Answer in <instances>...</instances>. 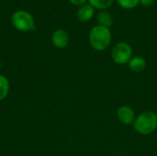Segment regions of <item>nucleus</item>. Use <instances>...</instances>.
<instances>
[{
    "label": "nucleus",
    "mask_w": 157,
    "mask_h": 156,
    "mask_svg": "<svg viewBox=\"0 0 157 156\" xmlns=\"http://www.w3.org/2000/svg\"><path fill=\"white\" fill-rule=\"evenodd\" d=\"M94 15V7L91 5L82 6L77 12V18L81 22H86L92 18Z\"/></svg>",
    "instance_id": "6e6552de"
},
{
    "label": "nucleus",
    "mask_w": 157,
    "mask_h": 156,
    "mask_svg": "<svg viewBox=\"0 0 157 156\" xmlns=\"http://www.w3.org/2000/svg\"><path fill=\"white\" fill-rule=\"evenodd\" d=\"M88 1L93 7L98 9H106L109 7L114 2V0H88Z\"/></svg>",
    "instance_id": "9b49d317"
},
{
    "label": "nucleus",
    "mask_w": 157,
    "mask_h": 156,
    "mask_svg": "<svg viewBox=\"0 0 157 156\" xmlns=\"http://www.w3.org/2000/svg\"><path fill=\"white\" fill-rule=\"evenodd\" d=\"M118 119L121 122H122L125 125L132 124L135 120V114L133 109L130 106H122L118 109L117 112Z\"/></svg>",
    "instance_id": "39448f33"
},
{
    "label": "nucleus",
    "mask_w": 157,
    "mask_h": 156,
    "mask_svg": "<svg viewBox=\"0 0 157 156\" xmlns=\"http://www.w3.org/2000/svg\"><path fill=\"white\" fill-rule=\"evenodd\" d=\"M111 56L113 61L119 64L129 63L132 58V47L126 42H119L115 44L112 49Z\"/></svg>",
    "instance_id": "20e7f679"
},
{
    "label": "nucleus",
    "mask_w": 157,
    "mask_h": 156,
    "mask_svg": "<svg viewBox=\"0 0 157 156\" xmlns=\"http://www.w3.org/2000/svg\"><path fill=\"white\" fill-rule=\"evenodd\" d=\"M0 69H1V62H0Z\"/></svg>",
    "instance_id": "2eb2a0df"
},
{
    "label": "nucleus",
    "mask_w": 157,
    "mask_h": 156,
    "mask_svg": "<svg viewBox=\"0 0 157 156\" xmlns=\"http://www.w3.org/2000/svg\"><path fill=\"white\" fill-rule=\"evenodd\" d=\"M98 21L100 26L109 28L112 25V17L108 12H100L98 16Z\"/></svg>",
    "instance_id": "9d476101"
},
{
    "label": "nucleus",
    "mask_w": 157,
    "mask_h": 156,
    "mask_svg": "<svg viewBox=\"0 0 157 156\" xmlns=\"http://www.w3.org/2000/svg\"><path fill=\"white\" fill-rule=\"evenodd\" d=\"M154 2H155V0H140V3H141L143 6H151Z\"/></svg>",
    "instance_id": "4468645a"
},
{
    "label": "nucleus",
    "mask_w": 157,
    "mask_h": 156,
    "mask_svg": "<svg viewBox=\"0 0 157 156\" xmlns=\"http://www.w3.org/2000/svg\"><path fill=\"white\" fill-rule=\"evenodd\" d=\"M128 65L130 70L133 73H141L146 68V61L141 56H135L131 59Z\"/></svg>",
    "instance_id": "0eeeda50"
},
{
    "label": "nucleus",
    "mask_w": 157,
    "mask_h": 156,
    "mask_svg": "<svg viewBox=\"0 0 157 156\" xmlns=\"http://www.w3.org/2000/svg\"><path fill=\"white\" fill-rule=\"evenodd\" d=\"M87 0H70V2L75 6H84Z\"/></svg>",
    "instance_id": "ddd939ff"
},
{
    "label": "nucleus",
    "mask_w": 157,
    "mask_h": 156,
    "mask_svg": "<svg viewBox=\"0 0 157 156\" xmlns=\"http://www.w3.org/2000/svg\"><path fill=\"white\" fill-rule=\"evenodd\" d=\"M11 22L14 28L20 31L30 30L34 26V19L32 16L25 10H18L15 12L12 15Z\"/></svg>",
    "instance_id": "7ed1b4c3"
},
{
    "label": "nucleus",
    "mask_w": 157,
    "mask_h": 156,
    "mask_svg": "<svg viewBox=\"0 0 157 156\" xmlns=\"http://www.w3.org/2000/svg\"><path fill=\"white\" fill-rule=\"evenodd\" d=\"M119 5L122 6L123 8L131 9L138 6L140 3V0H117Z\"/></svg>",
    "instance_id": "f8f14e48"
},
{
    "label": "nucleus",
    "mask_w": 157,
    "mask_h": 156,
    "mask_svg": "<svg viewBox=\"0 0 157 156\" xmlns=\"http://www.w3.org/2000/svg\"><path fill=\"white\" fill-rule=\"evenodd\" d=\"M134 130L142 135H149L157 128V114L154 111H144L134 120Z\"/></svg>",
    "instance_id": "f257e3e1"
},
{
    "label": "nucleus",
    "mask_w": 157,
    "mask_h": 156,
    "mask_svg": "<svg viewBox=\"0 0 157 156\" xmlns=\"http://www.w3.org/2000/svg\"><path fill=\"white\" fill-rule=\"evenodd\" d=\"M111 41V32L109 28L98 25L89 33V43L97 51H104Z\"/></svg>",
    "instance_id": "f03ea898"
},
{
    "label": "nucleus",
    "mask_w": 157,
    "mask_h": 156,
    "mask_svg": "<svg viewBox=\"0 0 157 156\" xmlns=\"http://www.w3.org/2000/svg\"><path fill=\"white\" fill-rule=\"evenodd\" d=\"M9 91V83L6 76L0 74V101L5 99Z\"/></svg>",
    "instance_id": "1a4fd4ad"
},
{
    "label": "nucleus",
    "mask_w": 157,
    "mask_h": 156,
    "mask_svg": "<svg viewBox=\"0 0 157 156\" xmlns=\"http://www.w3.org/2000/svg\"><path fill=\"white\" fill-rule=\"evenodd\" d=\"M52 42L55 47H57L59 49L65 48L69 42L68 33L63 29L55 30L52 35Z\"/></svg>",
    "instance_id": "423d86ee"
}]
</instances>
